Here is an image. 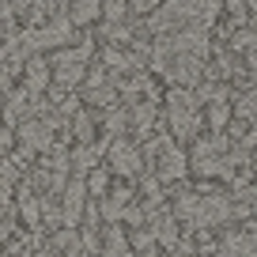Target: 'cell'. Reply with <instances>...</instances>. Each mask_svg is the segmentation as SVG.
<instances>
[{
	"mask_svg": "<svg viewBox=\"0 0 257 257\" xmlns=\"http://www.w3.org/2000/svg\"><path fill=\"white\" fill-rule=\"evenodd\" d=\"M152 64L167 76L174 87H201L204 64H208V38L204 31H178L163 34L152 46Z\"/></svg>",
	"mask_w": 257,
	"mask_h": 257,
	"instance_id": "cell-1",
	"label": "cell"
},
{
	"mask_svg": "<svg viewBox=\"0 0 257 257\" xmlns=\"http://www.w3.org/2000/svg\"><path fill=\"white\" fill-rule=\"evenodd\" d=\"M167 121H170V133H174V140H201V95L193 87H174L167 98Z\"/></svg>",
	"mask_w": 257,
	"mask_h": 257,
	"instance_id": "cell-2",
	"label": "cell"
},
{
	"mask_svg": "<svg viewBox=\"0 0 257 257\" xmlns=\"http://www.w3.org/2000/svg\"><path fill=\"white\" fill-rule=\"evenodd\" d=\"M91 53H95V46H91L87 38L80 42V46H64V49H57L53 53V83H57V91H72V87H80L83 80L91 76Z\"/></svg>",
	"mask_w": 257,
	"mask_h": 257,
	"instance_id": "cell-3",
	"label": "cell"
},
{
	"mask_svg": "<svg viewBox=\"0 0 257 257\" xmlns=\"http://www.w3.org/2000/svg\"><path fill=\"white\" fill-rule=\"evenodd\" d=\"M144 159L152 163L155 182H178L189 170V159H185V152L178 148L174 137H152L148 148H144Z\"/></svg>",
	"mask_w": 257,
	"mask_h": 257,
	"instance_id": "cell-4",
	"label": "cell"
},
{
	"mask_svg": "<svg viewBox=\"0 0 257 257\" xmlns=\"http://www.w3.org/2000/svg\"><path fill=\"white\" fill-rule=\"evenodd\" d=\"M61 128V117L57 113H38V117H27L19 125V144H23V155H34V152H49L53 148V133Z\"/></svg>",
	"mask_w": 257,
	"mask_h": 257,
	"instance_id": "cell-5",
	"label": "cell"
},
{
	"mask_svg": "<svg viewBox=\"0 0 257 257\" xmlns=\"http://www.w3.org/2000/svg\"><path fill=\"white\" fill-rule=\"evenodd\" d=\"M106 163H110V170L113 174H121V178H140V170H144V152H140L137 144H128L125 137H117L110 144V155H106Z\"/></svg>",
	"mask_w": 257,
	"mask_h": 257,
	"instance_id": "cell-6",
	"label": "cell"
},
{
	"mask_svg": "<svg viewBox=\"0 0 257 257\" xmlns=\"http://www.w3.org/2000/svg\"><path fill=\"white\" fill-rule=\"evenodd\" d=\"M23 76H27V87H23V91H27L31 98H42V91L53 83V64L42 61V57H31V61H27V68H23Z\"/></svg>",
	"mask_w": 257,
	"mask_h": 257,
	"instance_id": "cell-7",
	"label": "cell"
},
{
	"mask_svg": "<svg viewBox=\"0 0 257 257\" xmlns=\"http://www.w3.org/2000/svg\"><path fill=\"white\" fill-rule=\"evenodd\" d=\"M83 178H72V182L64 185V197H61V219L68 227H76L80 223V212H83Z\"/></svg>",
	"mask_w": 257,
	"mask_h": 257,
	"instance_id": "cell-8",
	"label": "cell"
},
{
	"mask_svg": "<svg viewBox=\"0 0 257 257\" xmlns=\"http://www.w3.org/2000/svg\"><path fill=\"white\" fill-rule=\"evenodd\" d=\"M61 8L76 27H87V23H95V19L102 16V0H64Z\"/></svg>",
	"mask_w": 257,
	"mask_h": 257,
	"instance_id": "cell-9",
	"label": "cell"
},
{
	"mask_svg": "<svg viewBox=\"0 0 257 257\" xmlns=\"http://www.w3.org/2000/svg\"><path fill=\"white\" fill-rule=\"evenodd\" d=\"M231 113H234V106L227 102H212V110H208V125H212V133H223V125L231 121Z\"/></svg>",
	"mask_w": 257,
	"mask_h": 257,
	"instance_id": "cell-10",
	"label": "cell"
},
{
	"mask_svg": "<svg viewBox=\"0 0 257 257\" xmlns=\"http://www.w3.org/2000/svg\"><path fill=\"white\" fill-rule=\"evenodd\" d=\"M106 238H110V246H106V257H133V249H128L125 234H121V227H110L106 231Z\"/></svg>",
	"mask_w": 257,
	"mask_h": 257,
	"instance_id": "cell-11",
	"label": "cell"
},
{
	"mask_svg": "<svg viewBox=\"0 0 257 257\" xmlns=\"http://www.w3.org/2000/svg\"><path fill=\"white\" fill-rule=\"evenodd\" d=\"M76 140H80L83 148H91V117H87V113L76 117Z\"/></svg>",
	"mask_w": 257,
	"mask_h": 257,
	"instance_id": "cell-12",
	"label": "cell"
},
{
	"mask_svg": "<svg viewBox=\"0 0 257 257\" xmlns=\"http://www.w3.org/2000/svg\"><path fill=\"white\" fill-rule=\"evenodd\" d=\"M87 189L95 193V197H106V193H102L106 189V170H95V174L87 178Z\"/></svg>",
	"mask_w": 257,
	"mask_h": 257,
	"instance_id": "cell-13",
	"label": "cell"
},
{
	"mask_svg": "<svg viewBox=\"0 0 257 257\" xmlns=\"http://www.w3.org/2000/svg\"><path fill=\"white\" fill-rule=\"evenodd\" d=\"M253 170H257V152H253Z\"/></svg>",
	"mask_w": 257,
	"mask_h": 257,
	"instance_id": "cell-14",
	"label": "cell"
}]
</instances>
